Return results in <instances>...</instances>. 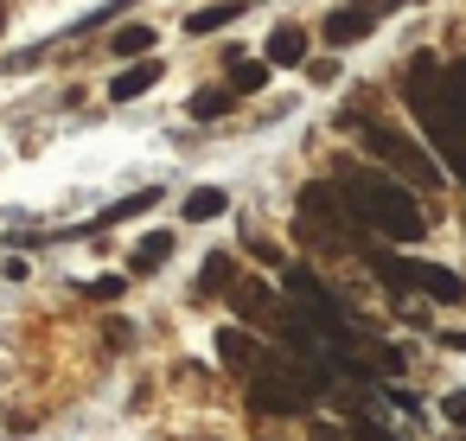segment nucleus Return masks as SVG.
<instances>
[{
	"label": "nucleus",
	"mask_w": 466,
	"mask_h": 441,
	"mask_svg": "<svg viewBox=\"0 0 466 441\" xmlns=\"http://www.w3.org/2000/svg\"><path fill=\"white\" fill-rule=\"evenodd\" d=\"M358 128H364V154H370L383 173H396L402 186H428V192H434V186L447 179V173H441V160H434L421 141H409L396 122H358Z\"/></svg>",
	"instance_id": "nucleus-4"
},
{
	"label": "nucleus",
	"mask_w": 466,
	"mask_h": 441,
	"mask_svg": "<svg viewBox=\"0 0 466 441\" xmlns=\"http://www.w3.org/2000/svg\"><path fill=\"white\" fill-rule=\"evenodd\" d=\"M300 243L307 250H326V256H358L370 243L351 224V211H345V199H339L332 179H307L300 186Z\"/></svg>",
	"instance_id": "nucleus-2"
},
{
	"label": "nucleus",
	"mask_w": 466,
	"mask_h": 441,
	"mask_svg": "<svg viewBox=\"0 0 466 441\" xmlns=\"http://www.w3.org/2000/svg\"><path fill=\"white\" fill-rule=\"evenodd\" d=\"M167 256H173V231H147V237L128 250V275H154Z\"/></svg>",
	"instance_id": "nucleus-12"
},
{
	"label": "nucleus",
	"mask_w": 466,
	"mask_h": 441,
	"mask_svg": "<svg viewBox=\"0 0 466 441\" xmlns=\"http://www.w3.org/2000/svg\"><path fill=\"white\" fill-rule=\"evenodd\" d=\"M441 345L447 352H466V333H441Z\"/></svg>",
	"instance_id": "nucleus-22"
},
{
	"label": "nucleus",
	"mask_w": 466,
	"mask_h": 441,
	"mask_svg": "<svg viewBox=\"0 0 466 441\" xmlns=\"http://www.w3.org/2000/svg\"><path fill=\"white\" fill-rule=\"evenodd\" d=\"M237 14H243V7H237V0H218V7H198V14L186 20V33H192V39H205V33H218V26H230Z\"/></svg>",
	"instance_id": "nucleus-17"
},
{
	"label": "nucleus",
	"mask_w": 466,
	"mask_h": 441,
	"mask_svg": "<svg viewBox=\"0 0 466 441\" xmlns=\"http://www.w3.org/2000/svg\"><path fill=\"white\" fill-rule=\"evenodd\" d=\"M122 288H128V275H103V282H90L84 294H90V301H122Z\"/></svg>",
	"instance_id": "nucleus-20"
},
{
	"label": "nucleus",
	"mask_w": 466,
	"mask_h": 441,
	"mask_svg": "<svg viewBox=\"0 0 466 441\" xmlns=\"http://www.w3.org/2000/svg\"><path fill=\"white\" fill-rule=\"evenodd\" d=\"M237 282H243V275H237V256H230V250H211V256H205V275H198V294L211 301V294H230Z\"/></svg>",
	"instance_id": "nucleus-13"
},
{
	"label": "nucleus",
	"mask_w": 466,
	"mask_h": 441,
	"mask_svg": "<svg viewBox=\"0 0 466 441\" xmlns=\"http://www.w3.org/2000/svg\"><path fill=\"white\" fill-rule=\"evenodd\" d=\"M262 65H268V71H294V65H307V33H300V26H275Z\"/></svg>",
	"instance_id": "nucleus-9"
},
{
	"label": "nucleus",
	"mask_w": 466,
	"mask_h": 441,
	"mask_svg": "<svg viewBox=\"0 0 466 441\" xmlns=\"http://www.w3.org/2000/svg\"><path fill=\"white\" fill-rule=\"evenodd\" d=\"M109 46H116V58H154V26H122Z\"/></svg>",
	"instance_id": "nucleus-18"
},
{
	"label": "nucleus",
	"mask_w": 466,
	"mask_h": 441,
	"mask_svg": "<svg viewBox=\"0 0 466 441\" xmlns=\"http://www.w3.org/2000/svg\"><path fill=\"white\" fill-rule=\"evenodd\" d=\"M409 288L428 294V301H441V307H460L466 301V282L453 269H441V262H409Z\"/></svg>",
	"instance_id": "nucleus-5"
},
{
	"label": "nucleus",
	"mask_w": 466,
	"mask_h": 441,
	"mask_svg": "<svg viewBox=\"0 0 466 441\" xmlns=\"http://www.w3.org/2000/svg\"><path fill=\"white\" fill-rule=\"evenodd\" d=\"M332 186H339L351 224H358L364 237H377V243H390V250H396V243H415V237L428 231L421 199H415L402 179H390L383 167H358V160H345V167L332 173Z\"/></svg>",
	"instance_id": "nucleus-1"
},
{
	"label": "nucleus",
	"mask_w": 466,
	"mask_h": 441,
	"mask_svg": "<svg viewBox=\"0 0 466 441\" xmlns=\"http://www.w3.org/2000/svg\"><path fill=\"white\" fill-rule=\"evenodd\" d=\"M230 103H237L230 84H218V90H198V97H192V116H224Z\"/></svg>",
	"instance_id": "nucleus-19"
},
{
	"label": "nucleus",
	"mask_w": 466,
	"mask_h": 441,
	"mask_svg": "<svg viewBox=\"0 0 466 441\" xmlns=\"http://www.w3.org/2000/svg\"><path fill=\"white\" fill-rule=\"evenodd\" d=\"M319 396H326L319 377H313L307 364L281 358V352H262L256 371H249V403H256L262 415H307Z\"/></svg>",
	"instance_id": "nucleus-3"
},
{
	"label": "nucleus",
	"mask_w": 466,
	"mask_h": 441,
	"mask_svg": "<svg viewBox=\"0 0 466 441\" xmlns=\"http://www.w3.org/2000/svg\"><path fill=\"white\" fill-rule=\"evenodd\" d=\"M218 358H224V371L249 377V371H256V358H262V345H256L243 326H218Z\"/></svg>",
	"instance_id": "nucleus-8"
},
{
	"label": "nucleus",
	"mask_w": 466,
	"mask_h": 441,
	"mask_svg": "<svg viewBox=\"0 0 466 441\" xmlns=\"http://www.w3.org/2000/svg\"><path fill=\"white\" fill-rule=\"evenodd\" d=\"M230 211V199L218 192V186H198V192H186V224H205V218H224Z\"/></svg>",
	"instance_id": "nucleus-16"
},
{
	"label": "nucleus",
	"mask_w": 466,
	"mask_h": 441,
	"mask_svg": "<svg viewBox=\"0 0 466 441\" xmlns=\"http://www.w3.org/2000/svg\"><path fill=\"white\" fill-rule=\"evenodd\" d=\"M370 33H377V14L364 7V0H351V7L326 14V46H358V39H370Z\"/></svg>",
	"instance_id": "nucleus-6"
},
{
	"label": "nucleus",
	"mask_w": 466,
	"mask_h": 441,
	"mask_svg": "<svg viewBox=\"0 0 466 441\" xmlns=\"http://www.w3.org/2000/svg\"><path fill=\"white\" fill-rule=\"evenodd\" d=\"M268 84V65L262 58H230V97H256Z\"/></svg>",
	"instance_id": "nucleus-15"
},
{
	"label": "nucleus",
	"mask_w": 466,
	"mask_h": 441,
	"mask_svg": "<svg viewBox=\"0 0 466 441\" xmlns=\"http://www.w3.org/2000/svg\"><path fill=\"white\" fill-rule=\"evenodd\" d=\"M154 205H160V186H147V192H128V199L103 205L90 224H77V237H90V231H109V224H128V218H141V211H154Z\"/></svg>",
	"instance_id": "nucleus-7"
},
{
	"label": "nucleus",
	"mask_w": 466,
	"mask_h": 441,
	"mask_svg": "<svg viewBox=\"0 0 466 441\" xmlns=\"http://www.w3.org/2000/svg\"><path fill=\"white\" fill-rule=\"evenodd\" d=\"M441 415H447V422H453V428H466V390H453V396H447V403H441Z\"/></svg>",
	"instance_id": "nucleus-21"
},
{
	"label": "nucleus",
	"mask_w": 466,
	"mask_h": 441,
	"mask_svg": "<svg viewBox=\"0 0 466 441\" xmlns=\"http://www.w3.org/2000/svg\"><path fill=\"white\" fill-rule=\"evenodd\" d=\"M154 84H160V65H154V58H135L128 71L109 77V97H116V103H135V97H147Z\"/></svg>",
	"instance_id": "nucleus-10"
},
{
	"label": "nucleus",
	"mask_w": 466,
	"mask_h": 441,
	"mask_svg": "<svg viewBox=\"0 0 466 441\" xmlns=\"http://www.w3.org/2000/svg\"><path fill=\"white\" fill-rule=\"evenodd\" d=\"M230 301H237V313H243V320H268V313H275V288H268V282H256V275H249V282H237V288H230Z\"/></svg>",
	"instance_id": "nucleus-14"
},
{
	"label": "nucleus",
	"mask_w": 466,
	"mask_h": 441,
	"mask_svg": "<svg viewBox=\"0 0 466 441\" xmlns=\"http://www.w3.org/2000/svg\"><path fill=\"white\" fill-rule=\"evenodd\" d=\"M441 109L453 122V135L466 141V65H441Z\"/></svg>",
	"instance_id": "nucleus-11"
}]
</instances>
